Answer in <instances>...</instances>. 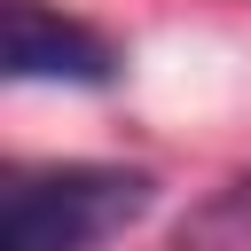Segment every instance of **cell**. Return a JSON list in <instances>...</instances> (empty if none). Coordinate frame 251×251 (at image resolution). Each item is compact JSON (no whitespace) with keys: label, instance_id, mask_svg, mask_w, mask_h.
<instances>
[{"label":"cell","instance_id":"3","mask_svg":"<svg viewBox=\"0 0 251 251\" xmlns=\"http://www.w3.org/2000/svg\"><path fill=\"white\" fill-rule=\"evenodd\" d=\"M212 220H251V180H235V188L212 204Z\"/></svg>","mask_w":251,"mask_h":251},{"label":"cell","instance_id":"1","mask_svg":"<svg viewBox=\"0 0 251 251\" xmlns=\"http://www.w3.org/2000/svg\"><path fill=\"white\" fill-rule=\"evenodd\" d=\"M157 180L141 165H47L16 173L0 196V251H102L149 220Z\"/></svg>","mask_w":251,"mask_h":251},{"label":"cell","instance_id":"2","mask_svg":"<svg viewBox=\"0 0 251 251\" xmlns=\"http://www.w3.org/2000/svg\"><path fill=\"white\" fill-rule=\"evenodd\" d=\"M0 55H8V78H63V86H110L118 63H126L94 24L55 16L39 0H8L0 8Z\"/></svg>","mask_w":251,"mask_h":251}]
</instances>
